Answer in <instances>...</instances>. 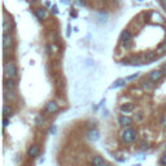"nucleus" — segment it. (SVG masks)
<instances>
[{
  "instance_id": "obj_13",
  "label": "nucleus",
  "mask_w": 166,
  "mask_h": 166,
  "mask_svg": "<svg viewBox=\"0 0 166 166\" xmlns=\"http://www.w3.org/2000/svg\"><path fill=\"white\" fill-rule=\"evenodd\" d=\"M154 87V83L152 79H149V81H143V88L147 91H152Z\"/></svg>"
},
{
  "instance_id": "obj_2",
  "label": "nucleus",
  "mask_w": 166,
  "mask_h": 166,
  "mask_svg": "<svg viewBox=\"0 0 166 166\" xmlns=\"http://www.w3.org/2000/svg\"><path fill=\"white\" fill-rule=\"evenodd\" d=\"M16 74H17V69H16V65L13 62H7V65H5V75L8 77V78H15Z\"/></svg>"
},
{
  "instance_id": "obj_5",
  "label": "nucleus",
  "mask_w": 166,
  "mask_h": 166,
  "mask_svg": "<svg viewBox=\"0 0 166 166\" xmlns=\"http://www.w3.org/2000/svg\"><path fill=\"white\" fill-rule=\"evenodd\" d=\"M59 110V105H57L56 101H49L48 104L46 105V112L47 113H55Z\"/></svg>"
},
{
  "instance_id": "obj_31",
  "label": "nucleus",
  "mask_w": 166,
  "mask_h": 166,
  "mask_svg": "<svg viewBox=\"0 0 166 166\" xmlns=\"http://www.w3.org/2000/svg\"><path fill=\"white\" fill-rule=\"evenodd\" d=\"M136 77H138V74H134V75L129 77V78H127V79H134V78H136Z\"/></svg>"
},
{
  "instance_id": "obj_30",
  "label": "nucleus",
  "mask_w": 166,
  "mask_h": 166,
  "mask_svg": "<svg viewBox=\"0 0 166 166\" xmlns=\"http://www.w3.org/2000/svg\"><path fill=\"white\" fill-rule=\"evenodd\" d=\"M162 71H164V73L166 74V64H164V65H162Z\"/></svg>"
},
{
  "instance_id": "obj_14",
  "label": "nucleus",
  "mask_w": 166,
  "mask_h": 166,
  "mask_svg": "<svg viewBox=\"0 0 166 166\" xmlns=\"http://www.w3.org/2000/svg\"><path fill=\"white\" fill-rule=\"evenodd\" d=\"M156 60V53L154 52H147L144 55V61L145 62H152Z\"/></svg>"
},
{
  "instance_id": "obj_16",
  "label": "nucleus",
  "mask_w": 166,
  "mask_h": 166,
  "mask_svg": "<svg viewBox=\"0 0 166 166\" xmlns=\"http://www.w3.org/2000/svg\"><path fill=\"white\" fill-rule=\"evenodd\" d=\"M35 15H37V17L39 18V20H43V18L46 17V9H44V8H39V9L35 10Z\"/></svg>"
},
{
  "instance_id": "obj_19",
  "label": "nucleus",
  "mask_w": 166,
  "mask_h": 166,
  "mask_svg": "<svg viewBox=\"0 0 166 166\" xmlns=\"http://www.w3.org/2000/svg\"><path fill=\"white\" fill-rule=\"evenodd\" d=\"M5 99L7 100H15L16 99V95L13 91H5Z\"/></svg>"
},
{
  "instance_id": "obj_6",
  "label": "nucleus",
  "mask_w": 166,
  "mask_h": 166,
  "mask_svg": "<svg viewBox=\"0 0 166 166\" xmlns=\"http://www.w3.org/2000/svg\"><path fill=\"white\" fill-rule=\"evenodd\" d=\"M120 124L121 126L130 127L132 124V118L129 117V116H122V117H120Z\"/></svg>"
},
{
  "instance_id": "obj_10",
  "label": "nucleus",
  "mask_w": 166,
  "mask_h": 166,
  "mask_svg": "<svg viewBox=\"0 0 166 166\" xmlns=\"http://www.w3.org/2000/svg\"><path fill=\"white\" fill-rule=\"evenodd\" d=\"M88 139H91V140H93V142H95V140H98L99 138H100V134H99V131L98 130H90V131H88Z\"/></svg>"
},
{
  "instance_id": "obj_35",
  "label": "nucleus",
  "mask_w": 166,
  "mask_h": 166,
  "mask_svg": "<svg viewBox=\"0 0 166 166\" xmlns=\"http://www.w3.org/2000/svg\"><path fill=\"white\" fill-rule=\"evenodd\" d=\"M135 166H140V165H135Z\"/></svg>"
},
{
  "instance_id": "obj_15",
  "label": "nucleus",
  "mask_w": 166,
  "mask_h": 166,
  "mask_svg": "<svg viewBox=\"0 0 166 166\" xmlns=\"http://www.w3.org/2000/svg\"><path fill=\"white\" fill-rule=\"evenodd\" d=\"M121 110H122L123 113H130L134 110V105L132 104H123L122 107H121Z\"/></svg>"
},
{
  "instance_id": "obj_25",
  "label": "nucleus",
  "mask_w": 166,
  "mask_h": 166,
  "mask_svg": "<svg viewBox=\"0 0 166 166\" xmlns=\"http://www.w3.org/2000/svg\"><path fill=\"white\" fill-rule=\"evenodd\" d=\"M143 120V113H138L136 114V121H142Z\"/></svg>"
},
{
  "instance_id": "obj_7",
  "label": "nucleus",
  "mask_w": 166,
  "mask_h": 166,
  "mask_svg": "<svg viewBox=\"0 0 166 166\" xmlns=\"http://www.w3.org/2000/svg\"><path fill=\"white\" fill-rule=\"evenodd\" d=\"M162 74H164V71H161V70H153V71L149 73V79H152L153 82H156V81H158V79L161 78Z\"/></svg>"
},
{
  "instance_id": "obj_20",
  "label": "nucleus",
  "mask_w": 166,
  "mask_h": 166,
  "mask_svg": "<svg viewBox=\"0 0 166 166\" xmlns=\"http://www.w3.org/2000/svg\"><path fill=\"white\" fill-rule=\"evenodd\" d=\"M124 83H126V81H124V79H118V81H116V82H114V84L112 86V88L122 87V86H124Z\"/></svg>"
},
{
  "instance_id": "obj_1",
  "label": "nucleus",
  "mask_w": 166,
  "mask_h": 166,
  "mask_svg": "<svg viewBox=\"0 0 166 166\" xmlns=\"http://www.w3.org/2000/svg\"><path fill=\"white\" fill-rule=\"evenodd\" d=\"M121 138L124 143H134L136 140L138 135H136V131L131 127H127L126 130H123L122 134H121Z\"/></svg>"
},
{
  "instance_id": "obj_12",
  "label": "nucleus",
  "mask_w": 166,
  "mask_h": 166,
  "mask_svg": "<svg viewBox=\"0 0 166 166\" xmlns=\"http://www.w3.org/2000/svg\"><path fill=\"white\" fill-rule=\"evenodd\" d=\"M39 154V147L38 145H31L29 149V156L30 157H37Z\"/></svg>"
},
{
  "instance_id": "obj_17",
  "label": "nucleus",
  "mask_w": 166,
  "mask_h": 166,
  "mask_svg": "<svg viewBox=\"0 0 166 166\" xmlns=\"http://www.w3.org/2000/svg\"><path fill=\"white\" fill-rule=\"evenodd\" d=\"M3 114H4V117H9L12 114V109H10L9 105H4L3 107Z\"/></svg>"
},
{
  "instance_id": "obj_28",
  "label": "nucleus",
  "mask_w": 166,
  "mask_h": 166,
  "mask_svg": "<svg viewBox=\"0 0 166 166\" xmlns=\"http://www.w3.org/2000/svg\"><path fill=\"white\" fill-rule=\"evenodd\" d=\"M147 148H148V144L143 142V143H142V149H147Z\"/></svg>"
},
{
  "instance_id": "obj_27",
  "label": "nucleus",
  "mask_w": 166,
  "mask_h": 166,
  "mask_svg": "<svg viewBox=\"0 0 166 166\" xmlns=\"http://www.w3.org/2000/svg\"><path fill=\"white\" fill-rule=\"evenodd\" d=\"M161 5L164 9H166V0H161Z\"/></svg>"
},
{
  "instance_id": "obj_32",
  "label": "nucleus",
  "mask_w": 166,
  "mask_h": 166,
  "mask_svg": "<svg viewBox=\"0 0 166 166\" xmlns=\"http://www.w3.org/2000/svg\"><path fill=\"white\" fill-rule=\"evenodd\" d=\"M78 3H79V4H82V5H84L86 4V0H78Z\"/></svg>"
},
{
  "instance_id": "obj_9",
  "label": "nucleus",
  "mask_w": 166,
  "mask_h": 166,
  "mask_svg": "<svg viewBox=\"0 0 166 166\" xmlns=\"http://www.w3.org/2000/svg\"><path fill=\"white\" fill-rule=\"evenodd\" d=\"M92 165L93 166H105L107 164H105V161H104L103 157L95 156V157H93V160H92Z\"/></svg>"
},
{
  "instance_id": "obj_29",
  "label": "nucleus",
  "mask_w": 166,
  "mask_h": 166,
  "mask_svg": "<svg viewBox=\"0 0 166 166\" xmlns=\"http://www.w3.org/2000/svg\"><path fill=\"white\" fill-rule=\"evenodd\" d=\"M52 12H53L55 15H57V12H59V10H57V8L55 7V5H53V7H52Z\"/></svg>"
},
{
  "instance_id": "obj_3",
  "label": "nucleus",
  "mask_w": 166,
  "mask_h": 166,
  "mask_svg": "<svg viewBox=\"0 0 166 166\" xmlns=\"http://www.w3.org/2000/svg\"><path fill=\"white\" fill-rule=\"evenodd\" d=\"M147 17H149V21L158 22V24H162V22H164V17L157 12H148L147 13Z\"/></svg>"
},
{
  "instance_id": "obj_22",
  "label": "nucleus",
  "mask_w": 166,
  "mask_h": 166,
  "mask_svg": "<svg viewBox=\"0 0 166 166\" xmlns=\"http://www.w3.org/2000/svg\"><path fill=\"white\" fill-rule=\"evenodd\" d=\"M35 122H37L38 126H43L44 122H46V120H44L42 116H38V117H37V121H35Z\"/></svg>"
},
{
  "instance_id": "obj_36",
  "label": "nucleus",
  "mask_w": 166,
  "mask_h": 166,
  "mask_svg": "<svg viewBox=\"0 0 166 166\" xmlns=\"http://www.w3.org/2000/svg\"><path fill=\"white\" fill-rule=\"evenodd\" d=\"M165 149H166V144H165Z\"/></svg>"
},
{
  "instance_id": "obj_4",
  "label": "nucleus",
  "mask_w": 166,
  "mask_h": 166,
  "mask_svg": "<svg viewBox=\"0 0 166 166\" xmlns=\"http://www.w3.org/2000/svg\"><path fill=\"white\" fill-rule=\"evenodd\" d=\"M13 44V40H12V37H10L9 34H4V37H3V47H4V49L7 51L8 48H10Z\"/></svg>"
},
{
  "instance_id": "obj_8",
  "label": "nucleus",
  "mask_w": 166,
  "mask_h": 166,
  "mask_svg": "<svg viewBox=\"0 0 166 166\" xmlns=\"http://www.w3.org/2000/svg\"><path fill=\"white\" fill-rule=\"evenodd\" d=\"M15 87H16V83L13 79H7L4 83V88H5V91H13L15 90Z\"/></svg>"
},
{
  "instance_id": "obj_21",
  "label": "nucleus",
  "mask_w": 166,
  "mask_h": 166,
  "mask_svg": "<svg viewBox=\"0 0 166 166\" xmlns=\"http://www.w3.org/2000/svg\"><path fill=\"white\" fill-rule=\"evenodd\" d=\"M130 62H131V65H136V66H139V65H142V64H143V60H142V59H139V57H134V59L130 60Z\"/></svg>"
},
{
  "instance_id": "obj_11",
  "label": "nucleus",
  "mask_w": 166,
  "mask_h": 166,
  "mask_svg": "<svg viewBox=\"0 0 166 166\" xmlns=\"http://www.w3.org/2000/svg\"><path fill=\"white\" fill-rule=\"evenodd\" d=\"M121 42L124 43V42H131V33L129 30H123L122 34H121Z\"/></svg>"
},
{
  "instance_id": "obj_24",
  "label": "nucleus",
  "mask_w": 166,
  "mask_h": 166,
  "mask_svg": "<svg viewBox=\"0 0 166 166\" xmlns=\"http://www.w3.org/2000/svg\"><path fill=\"white\" fill-rule=\"evenodd\" d=\"M161 124H162V126H164L165 129H166V114L164 116V117H162V120H161Z\"/></svg>"
},
{
  "instance_id": "obj_23",
  "label": "nucleus",
  "mask_w": 166,
  "mask_h": 166,
  "mask_svg": "<svg viewBox=\"0 0 166 166\" xmlns=\"http://www.w3.org/2000/svg\"><path fill=\"white\" fill-rule=\"evenodd\" d=\"M8 124H9V120H8V118L5 117V118H4V121H3V126H4V127H7Z\"/></svg>"
},
{
  "instance_id": "obj_18",
  "label": "nucleus",
  "mask_w": 166,
  "mask_h": 166,
  "mask_svg": "<svg viewBox=\"0 0 166 166\" xmlns=\"http://www.w3.org/2000/svg\"><path fill=\"white\" fill-rule=\"evenodd\" d=\"M3 31H4V34H9V31H10L9 22L5 21V20H4V22H3Z\"/></svg>"
},
{
  "instance_id": "obj_33",
  "label": "nucleus",
  "mask_w": 166,
  "mask_h": 166,
  "mask_svg": "<svg viewBox=\"0 0 166 166\" xmlns=\"http://www.w3.org/2000/svg\"><path fill=\"white\" fill-rule=\"evenodd\" d=\"M105 166H113L112 164H107V165H105Z\"/></svg>"
},
{
  "instance_id": "obj_34",
  "label": "nucleus",
  "mask_w": 166,
  "mask_h": 166,
  "mask_svg": "<svg viewBox=\"0 0 166 166\" xmlns=\"http://www.w3.org/2000/svg\"><path fill=\"white\" fill-rule=\"evenodd\" d=\"M164 44H165V46H166V39H165V43H164Z\"/></svg>"
},
{
  "instance_id": "obj_26",
  "label": "nucleus",
  "mask_w": 166,
  "mask_h": 166,
  "mask_svg": "<svg viewBox=\"0 0 166 166\" xmlns=\"http://www.w3.org/2000/svg\"><path fill=\"white\" fill-rule=\"evenodd\" d=\"M161 162H162V165H165V166H166V154H165V156H162Z\"/></svg>"
}]
</instances>
